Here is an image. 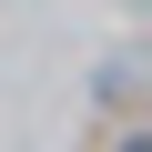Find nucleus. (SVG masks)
Wrapping results in <instances>:
<instances>
[{
    "label": "nucleus",
    "instance_id": "1",
    "mask_svg": "<svg viewBox=\"0 0 152 152\" xmlns=\"http://www.w3.org/2000/svg\"><path fill=\"white\" fill-rule=\"evenodd\" d=\"M122 152H152V142H122Z\"/></svg>",
    "mask_w": 152,
    "mask_h": 152
}]
</instances>
